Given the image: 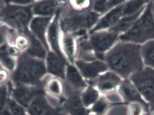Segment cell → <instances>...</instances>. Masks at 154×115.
Listing matches in <instances>:
<instances>
[{
  "label": "cell",
  "instance_id": "obj_5",
  "mask_svg": "<svg viewBox=\"0 0 154 115\" xmlns=\"http://www.w3.org/2000/svg\"><path fill=\"white\" fill-rule=\"evenodd\" d=\"M89 41L97 57H100L108 50L111 48L119 41V35L113 32L101 31L91 33Z\"/></svg>",
  "mask_w": 154,
  "mask_h": 115
},
{
  "label": "cell",
  "instance_id": "obj_10",
  "mask_svg": "<svg viewBox=\"0 0 154 115\" xmlns=\"http://www.w3.org/2000/svg\"><path fill=\"white\" fill-rule=\"evenodd\" d=\"M75 64L82 76L88 79L96 78L99 74L105 72L108 68L105 62L99 60L91 62L78 60Z\"/></svg>",
  "mask_w": 154,
  "mask_h": 115
},
{
  "label": "cell",
  "instance_id": "obj_23",
  "mask_svg": "<svg viewBox=\"0 0 154 115\" xmlns=\"http://www.w3.org/2000/svg\"><path fill=\"white\" fill-rule=\"evenodd\" d=\"M62 48L68 58L71 62H73L76 52V48L75 38L69 33H65L61 37Z\"/></svg>",
  "mask_w": 154,
  "mask_h": 115
},
{
  "label": "cell",
  "instance_id": "obj_9",
  "mask_svg": "<svg viewBox=\"0 0 154 115\" xmlns=\"http://www.w3.org/2000/svg\"><path fill=\"white\" fill-rule=\"evenodd\" d=\"M123 79L112 71L100 75L96 81V87L100 93L107 95L117 90Z\"/></svg>",
  "mask_w": 154,
  "mask_h": 115
},
{
  "label": "cell",
  "instance_id": "obj_26",
  "mask_svg": "<svg viewBox=\"0 0 154 115\" xmlns=\"http://www.w3.org/2000/svg\"><path fill=\"white\" fill-rule=\"evenodd\" d=\"M29 36L30 39L31 44L28 50V54L40 59H45L47 56L45 47L39 40L31 34L29 33Z\"/></svg>",
  "mask_w": 154,
  "mask_h": 115
},
{
  "label": "cell",
  "instance_id": "obj_12",
  "mask_svg": "<svg viewBox=\"0 0 154 115\" xmlns=\"http://www.w3.org/2000/svg\"><path fill=\"white\" fill-rule=\"evenodd\" d=\"M60 14V10H58L57 11L53 20L50 23L48 29V39L50 46L53 50V52L64 58L60 47V27L59 22Z\"/></svg>",
  "mask_w": 154,
  "mask_h": 115
},
{
  "label": "cell",
  "instance_id": "obj_2",
  "mask_svg": "<svg viewBox=\"0 0 154 115\" xmlns=\"http://www.w3.org/2000/svg\"><path fill=\"white\" fill-rule=\"evenodd\" d=\"M154 39V19L152 1H149L143 13L127 32L121 34L119 41L141 45Z\"/></svg>",
  "mask_w": 154,
  "mask_h": 115
},
{
  "label": "cell",
  "instance_id": "obj_30",
  "mask_svg": "<svg viewBox=\"0 0 154 115\" xmlns=\"http://www.w3.org/2000/svg\"><path fill=\"white\" fill-rule=\"evenodd\" d=\"M91 1H71L69 4L71 5L73 11L82 12L83 11L88 9L91 5Z\"/></svg>",
  "mask_w": 154,
  "mask_h": 115
},
{
  "label": "cell",
  "instance_id": "obj_27",
  "mask_svg": "<svg viewBox=\"0 0 154 115\" xmlns=\"http://www.w3.org/2000/svg\"><path fill=\"white\" fill-rule=\"evenodd\" d=\"M125 2V1H95L93 3V9L95 12L99 14H102Z\"/></svg>",
  "mask_w": 154,
  "mask_h": 115
},
{
  "label": "cell",
  "instance_id": "obj_21",
  "mask_svg": "<svg viewBox=\"0 0 154 115\" xmlns=\"http://www.w3.org/2000/svg\"><path fill=\"white\" fill-rule=\"evenodd\" d=\"M79 44V60L91 62L96 60L97 55L90 42L85 38L80 40Z\"/></svg>",
  "mask_w": 154,
  "mask_h": 115
},
{
  "label": "cell",
  "instance_id": "obj_29",
  "mask_svg": "<svg viewBox=\"0 0 154 115\" xmlns=\"http://www.w3.org/2000/svg\"><path fill=\"white\" fill-rule=\"evenodd\" d=\"M111 104L106 97L101 96L90 108L91 113L99 115H106L111 107Z\"/></svg>",
  "mask_w": 154,
  "mask_h": 115
},
{
  "label": "cell",
  "instance_id": "obj_22",
  "mask_svg": "<svg viewBox=\"0 0 154 115\" xmlns=\"http://www.w3.org/2000/svg\"><path fill=\"white\" fill-rule=\"evenodd\" d=\"M80 97L85 107L90 109L100 98V92L96 87L88 86L81 92Z\"/></svg>",
  "mask_w": 154,
  "mask_h": 115
},
{
  "label": "cell",
  "instance_id": "obj_13",
  "mask_svg": "<svg viewBox=\"0 0 154 115\" xmlns=\"http://www.w3.org/2000/svg\"><path fill=\"white\" fill-rule=\"evenodd\" d=\"M65 59L53 51L47 56V66L50 73L60 78H65L66 67Z\"/></svg>",
  "mask_w": 154,
  "mask_h": 115
},
{
  "label": "cell",
  "instance_id": "obj_4",
  "mask_svg": "<svg viewBox=\"0 0 154 115\" xmlns=\"http://www.w3.org/2000/svg\"><path fill=\"white\" fill-rule=\"evenodd\" d=\"M99 14L94 11H84L69 14L60 21V26L65 33H77L90 29L97 22Z\"/></svg>",
  "mask_w": 154,
  "mask_h": 115
},
{
  "label": "cell",
  "instance_id": "obj_32",
  "mask_svg": "<svg viewBox=\"0 0 154 115\" xmlns=\"http://www.w3.org/2000/svg\"><path fill=\"white\" fill-rule=\"evenodd\" d=\"M7 92L5 86L0 87V112L5 109L7 101Z\"/></svg>",
  "mask_w": 154,
  "mask_h": 115
},
{
  "label": "cell",
  "instance_id": "obj_11",
  "mask_svg": "<svg viewBox=\"0 0 154 115\" xmlns=\"http://www.w3.org/2000/svg\"><path fill=\"white\" fill-rule=\"evenodd\" d=\"M111 9L96 23V26L91 31L90 33L104 29L113 28L123 17V11L125 3Z\"/></svg>",
  "mask_w": 154,
  "mask_h": 115
},
{
  "label": "cell",
  "instance_id": "obj_37",
  "mask_svg": "<svg viewBox=\"0 0 154 115\" xmlns=\"http://www.w3.org/2000/svg\"><path fill=\"white\" fill-rule=\"evenodd\" d=\"M0 115H12L11 112H9L7 109H4L2 112H0Z\"/></svg>",
  "mask_w": 154,
  "mask_h": 115
},
{
  "label": "cell",
  "instance_id": "obj_3",
  "mask_svg": "<svg viewBox=\"0 0 154 115\" xmlns=\"http://www.w3.org/2000/svg\"><path fill=\"white\" fill-rule=\"evenodd\" d=\"M129 79L149 105L150 115L154 111V69L144 67Z\"/></svg>",
  "mask_w": 154,
  "mask_h": 115
},
{
  "label": "cell",
  "instance_id": "obj_36",
  "mask_svg": "<svg viewBox=\"0 0 154 115\" xmlns=\"http://www.w3.org/2000/svg\"><path fill=\"white\" fill-rule=\"evenodd\" d=\"M10 52L12 55H16L18 54V51L15 48H11V49L10 50Z\"/></svg>",
  "mask_w": 154,
  "mask_h": 115
},
{
  "label": "cell",
  "instance_id": "obj_20",
  "mask_svg": "<svg viewBox=\"0 0 154 115\" xmlns=\"http://www.w3.org/2000/svg\"><path fill=\"white\" fill-rule=\"evenodd\" d=\"M65 1H41L37 3L33 7V11L35 14L42 17H51L58 5L62 4Z\"/></svg>",
  "mask_w": 154,
  "mask_h": 115
},
{
  "label": "cell",
  "instance_id": "obj_24",
  "mask_svg": "<svg viewBox=\"0 0 154 115\" xmlns=\"http://www.w3.org/2000/svg\"><path fill=\"white\" fill-rule=\"evenodd\" d=\"M140 50L144 67L154 69V39L141 45Z\"/></svg>",
  "mask_w": 154,
  "mask_h": 115
},
{
  "label": "cell",
  "instance_id": "obj_33",
  "mask_svg": "<svg viewBox=\"0 0 154 115\" xmlns=\"http://www.w3.org/2000/svg\"><path fill=\"white\" fill-rule=\"evenodd\" d=\"M2 61L4 65L8 68L9 69L12 70L14 67V63L11 59L9 58L8 56L2 58Z\"/></svg>",
  "mask_w": 154,
  "mask_h": 115
},
{
  "label": "cell",
  "instance_id": "obj_25",
  "mask_svg": "<svg viewBox=\"0 0 154 115\" xmlns=\"http://www.w3.org/2000/svg\"><path fill=\"white\" fill-rule=\"evenodd\" d=\"M45 89L48 94L59 98L61 103L65 99L62 98L64 92L63 84L58 78H54L49 79L46 84Z\"/></svg>",
  "mask_w": 154,
  "mask_h": 115
},
{
  "label": "cell",
  "instance_id": "obj_6",
  "mask_svg": "<svg viewBox=\"0 0 154 115\" xmlns=\"http://www.w3.org/2000/svg\"><path fill=\"white\" fill-rule=\"evenodd\" d=\"M28 110L29 115H67L62 112L59 107H53L49 103L43 91L37 94Z\"/></svg>",
  "mask_w": 154,
  "mask_h": 115
},
{
  "label": "cell",
  "instance_id": "obj_15",
  "mask_svg": "<svg viewBox=\"0 0 154 115\" xmlns=\"http://www.w3.org/2000/svg\"><path fill=\"white\" fill-rule=\"evenodd\" d=\"M42 91L43 89H41L20 86L14 89V95L16 101L23 107L28 109L37 94Z\"/></svg>",
  "mask_w": 154,
  "mask_h": 115
},
{
  "label": "cell",
  "instance_id": "obj_40",
  "mask_svg": "<svg viewBox=\"0 0 154 115\" xmlns=\"http://www.w3.org/2000/svg\"><path fill=\"white\" fill-rule=\"evenodd\" d=\"M89 115H99L97 114H96L92 113H90V114Z\"/></svg>",
  "mask_w": 154,
  "mask_h": 115
},
{
  "label": "cell",
  "instance_id": "obj_14",
  "mask_svg": "<svg viewBox=\"0 0 154 115\" xmlns=\"http://www.w3.org/2000/svg\"><path fill=\"white\" fill-rule=\"evenodd\" d=\"M51 19V17H37L32 20L30 25L32 32L48 50L49 47L46 39V32Z\"/></svg>",
  "mask_w": 154,
  "mask_h": 115
},
{
  "label": "cell",
  "instance_id": "obj_16",
  "mask_svg": "<svg viewBox=\"0 0 154 115\" xmlns=\"http://www.w3.org/2000/svg\"><path fill=\"white\" fill-rule=\"evenodd\" d=\"M30 58L23 57L21 59L19 68L15 76V79L18 82L25 84L39 85L33 78L30 67Z\"/></svg>",
  "mask_w": 154,
  "mask_h": 115
},
{
  "label": "cell",
  "instance_id": "obj_41",
  "mask_svg": "<svg viewBox=\"0 0 154 115\" xmlns=\"http://www.w3.org/2000/svg\"><path fill=\"white\" fill-rule=\"evenodd\" d=\"M150 115H154V111L152 113H151Z\"/></svg>",
  "mask_w": 154,
  "mask_h": 115
},
{
  "label": "cell",
  "instance_id": "obj_7",
  "mask_svg": "<svg viewBox=\"0 0 154 115\" xmlns=\"http://www.w3.org/2000/svg\"><path fill=\"white\" fill-rule=\"evenodd\" d=\"M80 92L73 89L68 96L61 102L59 107L67 115H89V109L85 107L80 97Z\"/></svg>",
  "mask_w": 154,
  "mask_h": 115
},
{
  "label": "cell",
  "instance_id": "obj_35",
  "mask_svg": "<svg viewBox=\"0 0 154 115\" xmlns=\"http://www.w3.org/2000/svg\"><path fill=\"white\" fill-rule=\"evenodd\" d=\"M6 76H5V73L4 72H1L0 73V83L3 82L5 80Z\"/></svg>",
  "mask_w": 154,
  "mask_h": 115
},
{
  "label": "cell",
  "instance_id": "obj_38",
  "mask_svg": "<svg viewBox=\"0 0 154 115\" xmlns=\"http://www.w3.org/2000/svg\"><path fill=\"white\" fill-rule=\"evenodd\" d=\"M152 9L154 19V1H152Z\"/></svg>",
  "mask_w": 154,
  "mask_h": 115
},
{
  "label": "cell",
  "instance_id": "obj_1",
  "mask_svg": "<svg viewBox=\"0 0 154 115\" xmlns=\"http://www.w3.org/2000/svg\"><path fill=\"white\" fill-rule=\"evenodd\" d=\"M140 46L119 41L103 58L108 68L123 79H129L144 67Z\"/></svg>",
  "mask_w": 154,
  "mask_h": 115
},
{
  "label": "cell",
  "instance_id": "obj_17",
  "mask_svg": "<svg viewBox=\"0 0 154 115\" xmlns=\"http://www.w3.org/2000/svg\"><path fill=\"white\" fill-rule=\"evenodd\" d=\"M65 78L69 86L72 89L80 93L88 86V84L82 78L79 70L74 66H67L66 69Z\"/></svg>",
  "mask_w": 154,
  "mask_h": 115
},
{
  "label": "cell",
  "instance_id": "obj_28",
  "mask_svg": "<svg viewBox=\"0 0 154 115\" xmlns=\"http://www.w3.org/2000/svg\"><path fill=\"white\" fill-rule=\"evenodd\" d=\"M149 1H126L123 11V17L134 14L146 5Z\"/></svg>",
  "mask_w": 154,
  "mask_h": 115
},
{
  "label": "cell",
  "instance_id": "obj_8",
  "mask_svg": "<svg viewBox=\"0 0 154 115\" xmlns=\"http://www.w3.org/2000/svg\"><path fill=\"white\" fill-rule=\"evenodd\" d=\"M117 92L122 98L124 104H128L132 103H139L145 106L149 112V105L143 98L135 86L129 79L122 80L118 88Z\"/></svg>",
  "mask_w": 154,
  "mask_h": 115
},
{
  "label": "cell",
  "instance_id": "obj_18",
  "mask_svg": "<svg viewBox=\"0 0 154 115\" xmlns=\"http://www.w3.org/2000/svg\"><path fill=\"white\" fill-rule=\"evenodd\" d=\"M146 6L134 14L122 17L119 22L113 28L110 29L109 30L117 33L119 36L127 32L138 20L143 12Z\"/></svg>",
  "mask_w": 154,
  "mask_h": 115
},
{
  "label": "cell",
  "instance_id": "obj_19",
  "mask_svg": "<svg viewBox=\"0 0 154 115\" xmlns=\"http://www.w3.org/2000/svg\"><path fill=\"white\" fill-rule=\"evenodd\" d=\"M6 14L9 19L23 25L27 24L32 17L31 11L28 7H10Z\"/></svg>",
  "mask_w": 154,
  "mask_h": 115
},
{
  "label": "cell",
  "instance_id": "obj_31",
  "mask_svg": "<svg viewBox=\"0 0 154 115\" xmlns=\"http://www.w3.org/2000/svg\"><path fill=\"white\" fill-rule=\"evenodd\" d=\"M9 106L12 115H28L22 107L17 104L13 100L9 101Z\"/></svg>",
  "mask_w": 154,
  "mask_h": 115
},
{
  "label": "cell",
  "instance_id": "obj_34",
  "mask_svg": "<svg viewBox=\"0 0 154 115\" xmlns=\"http://www.w3.org/2000/svg\"><path fill=\"white\" fill-rule=\"evenodd\" d=\"M18 44L20 48H23L27 46L28 42L27 40L25 39L24 38H20V40L18 41Z\"/></svg>",
  "mask_w": 154,
  "mask_h": 115
},
{
  "label": "cell",
  "instance_id": "obj_39",
  "mask_svg": "<svg viewBox=\"0 0 154 115\" xmlns=\"http://www.w3.org/2000/svg\"><path fill=\"white\" fill-rule=\"evenodd\" d=\"M4 40V36L2 33H0V44Z\"/></svg>",
  "mask_w": 154,
  "mask_h": 115
}]
</instances>
